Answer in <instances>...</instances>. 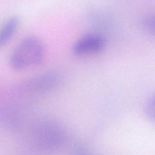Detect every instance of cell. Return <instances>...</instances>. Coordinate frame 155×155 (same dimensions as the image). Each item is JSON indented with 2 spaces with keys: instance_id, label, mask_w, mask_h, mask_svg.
Listing matches in <instances>:
<instances>
[{
  "instance_id": "cell-1",
  "label": "cell",
  "mask_w": 155,
  "mask_h": 155,
  "mask_svg": "<svg viewBox=\"0 0 155 155\" xmlns=\"http://www.w3.org/2000/svg\"><path fill=\"white\" fill-rule=\"evenodd\" d=\"M45 56L42 41L35 36H27L21 41L12 51L10 66L15 70H22L40 64Z\"/></svg>"
},
{
  "instance_id": "cell-2",
  "label": "cell",
  "mask_w": 155,
  "mask_h": 155,
  "mask_svg": "<svg viewBox=\"0 0 155 155\" xmlns=\"http://www.w3.org/2000/svg\"><path fill=\"white\" fill-rule=\"evenodd\" d=\"M33 136L35 144L45 150H56L62 145L65 139V133L61 125L49 120L37 123L33 129Z\"/></svg>"
},
{
  "instance_id": "cell-3",
  "label": "cell",
  "mask_w": 155,
  "mask_h": 155,
  "mask_svg": "<svg viewBox=\"0 0 155 155\" xmlns=\"http://www.w3.org/2000/svg\"><path fill=\"white\" fill-rule=\"evenodd\" d=\"M61 75L55 71H48L36 75L24 82L22 90L30 94H41L56 88L61 83Z\"/></svg>"
},
{
  "instance_id": "cell-4",
  "label": "cell",
  "mask_w": 155,
  "mask_h": 155,
  "mask_svg": "<svg viewBox=\"0 0 155 155\" xmlns=\"http://www.w3.org/2000/svg\"><path fill=\"white\" fill-rule=\"evenodd\" d=\"M105 45L103 36L97 33H90L79 38L74 44L72 51L75 55L84 56L102 51Z\"/></svg>"
},
{
  "instance_id": "cell-5",
  "label": "cell",
  "mask_w": 155,
  "mask_h": 155,
  "mask_svg": "<svg viewBox=\"0 0 155 155\" xmlns=\"http://www.w3.org/2000/svg\"><path fill=\"white\" fill-rule=\"evenodd\" d=\"M20 20L14 16L8 18L0 27V48L4 47L11 40L15 34Z\"/></svg>"
},
{
  "instance_id": "cell-6",
  "label": "cell",
  "mask_w": 155,
  "mask_h": 155,
  "mask_svg": "<svg viewBox=\"0 0 155 155\" xmlns=\"http://www.w3.org/2000/svg\"><path fill=\"white\" fill-rule=\"evenodd\" d=\"M143 29L150 35L155 36V14H151L144 17L142 21Z\"/></svg>"
},
{
  "instance_id": "cell-7",
  "label": "cell",
  "mask_w": 155,
  "mask_h": 155,
  "mask_svg": "<svg viewBox=\"0 0 155 155\" xmlns=\"http://www.w3.org/2000/svg\"><path fill=\"white\" fill-rule=\"evenodd\" d=\"M145 112L148 119L155 122V94L152 96L147 102L145 106Z\"/></svg>"
}]
</instances>
